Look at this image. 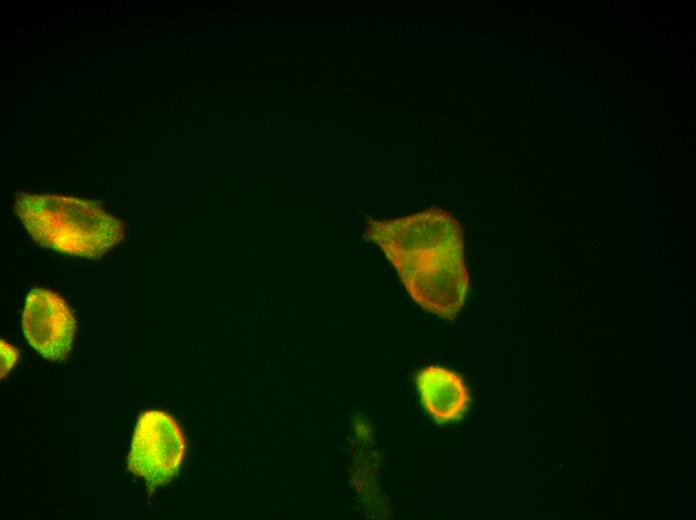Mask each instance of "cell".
Instances as JSON below:
<instances>
[{"label": "cell", "mask_w": 696, "mask_h": 520, "mask_svg": "<svg viewBox=\"0 0 696 520\" xmlns=\"http://www.w3.org/2000/svg\"><path fill=\"white\" fill-rule=\"evenodd\" d=\"M366 237L395 267L412 299L441 318L454 320L469 285L459 222L430 208L411 215L371 221Z\"/></svg>", "instance_id": "cell-1"}, {"label": "cell", "mask_w": 696, "mask_h": 520, "mask_svg": "<svg viewBox=\"0 0 696 520\" xmlns=\"http://www.w3.org/2000/svg\"><path fill=\"white\" fill-rule=\"evenodd\" d=\"M14 210L38 244L65 254L97 259L125 239L124 224L86 199L21 192Z\"/></svg>", "instance_id": "cell-2"}, {"label": "cell", "mask_w": 696, "mask_h": 520, "mask_svg": "<svg viewBox=\"0 0 696 520\" xmlns=\"http://www.w3.org/2000/svg\"><path fill=\"white\" fill-rule=\"evenodd\" d=\"M184 451V438L176 421L163 411L148 410L138 417L128 468L153 489L175 476Z\"/></svg>", "instance_id": "cell-3"}, {"label": "cell", "mask_w": 696, "mask_h": 520, "mask_svg": "<svg viewBox=\"0 0 696 520\" xmlns=\"http://www.w3.org/2000/svg\"><path fill=\"white\" fill-rule=\"evenodd\" d=\"M22 330L28 343L50 361L64 360L71 350L75 319L72 310L57 293L34 288L22 312Z\"/></svg>", "instance_id": "cell-4"}, {"label": "cell", "mask_w": 696, "mask_h": 520, "mask_svg": "<svg viewBox=\"0 0 696 520\" xmlns=\"http://www.w3.org/2000/svg\"><path fill=\"white\" fill-rule=\"evenodd\" d=\"M416 381L423 406L438 423L457 420L467 409L468 389L452 370L428 366L420 370Z\"/></svg>", "instance_id": "cell-5"}, {"label": "cell", "mask_w": 696, "mask_h": 520, "mask_svg": "<svg viewBox=\"0 0 696 520\" xmlns=\"http://www.w3.org/2000/svg\"><path fill=\"white\" fill-rule=\"evenodd\" d=\"M1 377L5 376L11 368L15 365L18 360V351L5 342L1 340Z\"/></svg>", "instance_id": "cell-6"}]
</instances>
